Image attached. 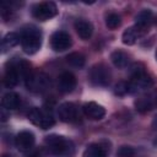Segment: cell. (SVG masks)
Returning a JSON list of instances; mask_svg holds the SVG:
<instances>
[{"mask_svg": "<svg viewBox=\"0 0 157 157\" xmlns=\"http://www.w3.org/2000/svg\"><path fill=\"white\" fill-rule=\"evenodd\" d=\"M44 144L48 151L55 157H71L75 151L72 141L59 135L47 136L44 140Z\"/></svg>", "mask_w": 157, "mask_h": 157, "instance_id": "1", "label": "cell"}, {"mask_svg": "<svg viewBox=\"0 0 157 157\" xmlns=\"http://www.w3.org/2000/svg\"><path fill=\"white\" fill-rule=\"evenodd\" d=\"M20 43L23 52L28 55L37 53L42 45V33L36 27H27L20 33Z\"/></svg>", "mask_w": 157, "mask_h": 157, "instance_id": "2", "label": "cell"}, {"mask_svg": "<svg viewBox=\"0 0 157 157\" xmlns=\"http://www.w3.org/2000/svg\"><path fill=\"white\" fill-rule=\"evenodd\" d=\"M135 70L132 71L131 78L128 81V86H129V93H137L141 91H145L147 88H150L153 85V81L151 78L150 75L146 74V71L144 70V67H134Z\"/></svg>", "mask_w": 157, "mask_h": 157, "instance_id": "3", "label": "cell"}, {"mask_svg": "<svg viewBox=\"0 0 157 157\" xmlns=\"http://www.w3.org/2000/svg\"><path fill=\"white\" fill-rule=\"evenodd\" d=\"M26 87L34 93H42L50 86V80L44 72H31L28 77L25 80Z\"/></svg>", "mask_w": 157, "mask_h": 157, "instance_id": "4", "label": "cell"}, {"mask_svg": "<svg viewBox=\"0 0 157 157\" xmlns=\"http://www.w3.org/2000/svg\"><path fill=\"white\" fill-rule=\"evenodd\" d=\"M28 119L31 120V123H33L34 125H37L44 130L52 128L55 124L53 115L48 110H43V109L36 108V107L28 112Z\"/></svg>", "mask_w": 157, "mask_h": 157, "instance_id": "5", "label": "cell"}, {"mask_svg": "<svg viewBox=\"0 0 157 157\" xmlns=\"http://www.w3.org/2000/svg\"><path fill=\"white\" fill-rule=\"evenodd\" d=\"M90 81L94 86H108L110 82V71L103 64H97L90 70Z\"/></svg>", "mask_w": 157, "mask_h": 157, "instance_id": "6", "label": "cell"}, {"mask_svg": "<svg viewBox=\"0 0 157 157\" xmlns=\"http://www.w3.org/2000/svg\"><path fill=\"white\" fill-rule=\"evenodd\" d=\"M58 13L56 5L53 1H44L36 5L32 10V15L38 21H47L53 18Z\"/></svg>", "mask_w": 157, "mask_h": 157, "instance_id": "7", "label": "cell"}, {"mask_svg": "<svg viewBox=\"0 0 157 157\" xmlns=\"http://www.w3.org/2000/svg\"><path fill=\"white\" fill-rule=\"evenodd\" d=\"M58 115L59 119L64 123H74L80 118L78 108L71 102H65L60 104L58 108Z\"/></svg>", "mask_w": 157, "mask_h": 157, "instance_id": "8", "label": "cell"}, {"mask_svg": "<svg viewBox=\"0 0 157 157\" xmlns=\"http://www.w3.org/2000/svg\"><path fill=\"white\" fill-rule=\"evenodd\" d=\"M71 37L65 31H56L50 37V45L55 52H64L71 47Z\"/></svg>", "mask_w": 157, "mask_h": 157, "instance_id": "9", "label": "cell"}, {"mask_svg": "<svg viewBox=\"0 0 157 157\" xmlns=\"http://www.w3.org/2000/svg\"><path fill=\"white\" fill-rule=\"evenodd\" d=\"M135 108L140 113H146L153 108H157V91L137 98L135 101Z\"/></svg>", "mask_w": 157, "mask_h": 157, "instance_id": "10", "label": "cell"}, {"mask_svg": "<svg viewBox=\"0 0 157 157\" xmlns=\"http://www.w3.org/2000/svg\"><path fill=\"white\" fill-rule=\"evenodd\" d=\"M34 141H36V139H34L33 132L25 130V131H21L17 134V136L15 139V145L20 151L26 152L33 147Z\"/></svg>", "mask_w": 157, "mask_h": 157, "instance_id": "11", "label": "cell"}, {"mask_svg": "<svg viewBox=\"0 0 157 157\" xmlns=\"http://www.w3.org/2000/svg\"><path fill=\"white\" fill-rule=\"evenodd\" d=\"M82 110H83V114L92 120H99L105 115V109L96 102L85 103L82 107Z\"/></svg>", "mask_w": 157, "mask_h": 157, "instance_id": "12", "label": "cell"}, {"mask_svg": "<svg viewBox=\"0 0 157 157\" xmlns=\"http://www.w3.org/2000/svg\"><path fill=\"white\" fill-rule=\"evenodd\" d=\"M75 87H76V77L71 72L65 71L59 76V78H58V88H59L60 92L70 93L71 91H74Z\"/></svg>", "mask_w": 157, "mask_h": 157, "instance_id": "13", "label": "cell"}, {"mask_svg": "<svg viewBox=\"0 0 157 157\" xmlns=\"http://www.w3.org/2000/svg\"><path fill=\"white\" fill-rule=\"evenodd\" d=\"M147 31L146 29H142L140 27H137L136 25H134L132 27H129L128 29H125L123 32V36H121V40L124 44L126 45H132L136 43V40L139 38H141Z\"/></svg>", "mask_w": 157, "mask_h": 157, "instance_id": "14", "label": "cell"}, {"mask_svg": "<svg viewBox=\"0 0 157 157\" xmlns=\"http://www.w3.org/2000/svg\"><path fill=\"white\" fill-rule=\"evenodd\" d=\"M152 21H153V13L148 9L140 11L135 17V25L142 29H146V31H148V27L152 23Z\"/></svg>", "mask_w": 157, "mask_h": 157, "instance_id": "15", "label": "cell"}, {"mask_svg": "<svg viewBox=\"0 0 157 157\" xmlns=\"http://www.w3.org/2000/svg\"><path fill=\"white\" fill-rule=\"evenodd\" d=\"M75 29H76L78 37L82 39H88L93 33V27H92L91 22H88L86 20H77L75 22Z\"/></svg>", "mask_w": 157, "mask_h": 157, "instance_id": "16", "label": "cell"}, {"mask_svg": "<svg viewBox=\"0 0 157 157\" xmlns=\"http://www.w3.org/2000/svg\"><path fill=\"white\" fill-rule=\"evenodd\" d=\"M20 78H21V76H20V74H18L16 66H15V65H11V66L6 70V72H5V76H4V85H5L7 88H12V87H15V86L18 83Z\"/></svg>", "mask_w": 157, "mask_h": 157, "instance_id": "17", "label": "cell"}, {"mask_svg": "<svg viewBox=\"0 0 157 157\" xmlns=\"http://www.w3.org/2000/svg\"><path fill=\"white\" fill-rule=\"evenodd\" d=\"M110 60L113 63V65L118 69H124L128 66L129 64V55L121 50H115L110 55Z\"/></svg>", "mask_w": 157, "mask_h": 157, "instance_id": "18", "label": "cell"}, {"mask_svg": "<svg viewBox=\"0 0 157 157\" xmlns=\"http://www.w3.org/2000/svg\"><path fill=\"white\" fill-rule=\"evenodd\" d=\"M82 157H107V148L101 144H92L85 150Z\"/></svg>", "mask_w": 157, "mask_h": 157, "instance_id": "19", "label": "cell"}, {"mask_svg": "<svg viewBox=\"0 0 157 157\" xmlns=\"http://www.w3.org/2000/svg\"><path fill=\"white\" fill-rule=\"evenodd\" d=\"M21 103V98L16 92H9L2 97V107L5 109H16Z\"/></svg>", "mask_w": 157, "mask_h": 157, "instance_id": "20", "label": "cell"}, {"mask_svg": "<svg viewBox=\"0 0 157 157\" xmlns=\"http://www.w3.org/2000/svg\"><path fill=\"white\" fill-rule=\"evenodd\" d=\"M20 43V34L15 33V32H10L7 33L4 38H2V42H1V49L2 52L5 53L6 50L13 48L15 45H17Z\"/></svg>", "mask_w": 157, "mask_h": 157, "instance_id": "21", "label": "cell"}, {"mask_svg": "<svg viewBox=\"0 0 157 157\" xmlns=\"http://www.w3.org/2000/svg\"><path fill=\"white\" fill-rule=\"evenodd\" d=\"M66 61L70 66H72L75 69H81V67H83L86 60H85V56L81 53L75 52V53H71L66 56Z\"/></svg>", "mask_w": 157, "mask_h": 157, "instance_id": "22", "label": "cell"}, {"mask_svg": "<svg viewBox=\"0 0 157 157\" xmlns=\"http://www.w3.org/2000/svg\"><path fill=\"white\" fill-rule=\"evenodd\" d=\"M120 23H121V20H120V16L119 15H117V13H109L108 16H107V18H105V25H107V27L109 28V29H115V28H118L119 26H120Z\"/></svg>", "mask_w": 157, "mask_h": 157, "instance_id": "23", "label": "cell"}, {"mask_svg": "<svg viewBox=\"0 0 157 157\" xmlns=\"http://www.w3.org/2000/svg\"><path fill=\"white\" fill-rule=\"evenodd\" d=\"M114 93L118 94V96H125L129 93V86H128V82L125 81H121L119 83L115 85V88H114Z\"/></svg>", "mask_w": 157, "mask_h": 157, "instance_id": "24", "label": "cell"}, {"mask_svg": "<svg viewBox=\"0 0 157 157\" xmlns=\"http://www.w3.org/2000/svg\"><path fill=\"white\" fill-rule=\"evenodd\" d=\"M117 155H118L119 157H132V156L135 155V151H134V148L130 147V146H121V147L118 150Z\"/></svg>", "mask_w": 157, "mask_h": 157, "instance_id": "25", "label": "cell"}, {"mask_svg": "<svg viewBox=\"0 0 157 157\" xmlns=\"http://www.w3.org/2000/svg\"><path fill=\"white\" fill-rule=\"evenodd\" d=\"M153 128L157 129V115L155 117V120H153Z\"/></svg>", "mask_w": 157, "mask_h": 157, "instance_id": "26", "label": "cell"}, {"mask_svg": "<svg viewBox=\"0 0 157 157\" xmlns=\"http://www.w3.org/2000/svg\"><path fill=\"white\" fill-rule=\"evenodd\" d=\"M2 157H11V156H7V155H4Z\"/></svg>", "mask_w": 157, "mask_h": 157, "instance_id": "27", "label": "cell"}, {"mask_svg": "<svg viewBox=\"0 0 157 157\" xmlns=\"http://www.w3.org/2000/svg\"><path fill=\"white\" fill-rule=\"evenodd\" d=\"M156 59H157V50H156Z\"/></svg>", "mask_w": 157, "mask_h": 157, "instance_id": "28", "label": "cell"}]
</instances>
